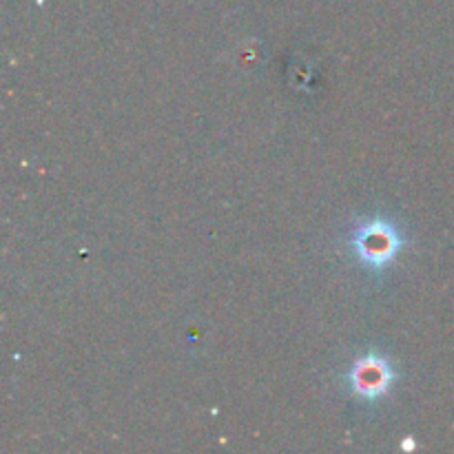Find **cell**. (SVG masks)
Here are the masks:
<instances>
[{
    "label": "cell",
    "instance_id": "7a4b0ae2",
    "mask_svg": "<svg viewBox=\"0 0 454 454\" xmlns=\"http://www.w3.org/2000/svg\"><path fill=\"white\" fill-rule=\"evenodd\" d=\"M397 381L393 364L380 353H366L350 366L346 384L353 397L366 403H377L393 390Z\"/></svg>",
    "mask_w": 454,
    "mask_h": 454
},
{
    "label": "cell",
    "instance_id": "3957f363",
    "mask_svg": "<svg viewBox=\"0 0 454 454\" xmlns=\"http://www.w3.org/2000/svg\"><path fill=\"white\" fill-rule=\"evenodd\" d=\"M402 448L403 450H412V448H415V443H412V439H403Z\"/></svg>",
    "mask_w": 454,
    "mask_h": 454
},
{
    "label": "cell",
    "instance_id": "6da1fadb",
    "mask_svg": "<svg viewBox=\"0 0 454 454\" xmlns=\"http://www.w3.org/2000/svg\"><path fill=\"white\" fill-rule=\"evenodd\" d=\"M406 247L402 229L386 217H368L355 226L350 248L362 266L372 273H384Z\"/></svg>",
    "mask_w": 454,
    "mask_h": 454
}]
</instances>
